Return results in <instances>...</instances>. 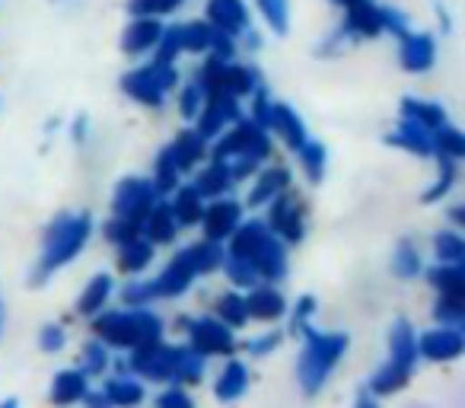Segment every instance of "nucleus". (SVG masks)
<instances>
[{
	"label": "nucleus",
	"instance_id": "f257e3e1",
	"mask_svg": "<svg viewBox=\"0 0 465 408\" xmlns=\"http://www.w3.org/2000/svg\"><path fill=\"white\" fill-rule=\"evenodd\" d=\"M300 332L306 335V348H303V354H300L297 373H300L303 393L312 395L322 389L325 376H329L331 367L341 361L344 348H348V335H322V332L310 329V325H303Z\"/></svg>",
	"mask_w": 465,
	"mask_h": 408
},
{
	"label": "nucleus",
	"instance_id": "f03ea898",
	"mask_svg": "<svg viewBox=\"0 0 465 408\" xmlns=\"http://www.w3.org/2000/svg\"><path fill=\"white\" fill-rule=\"evenodd\" d=\"M86 240H90V217L61 214L45 234V249H42V265H39V274H35V284H42L48 274L58 272L61 265H67V262L84 249Z\"/></svg>",
	"mask_w": 465,
	"mask_h": 408
},
{
	"label": "nucleus",
	"instance_id": "7ed1b4c3",
	"mask_svg": "<svg viewBox=\"0 0 465 408\" xmlns=\"http://www.w3.org/2000/svg\"><path fill=\"white\" fill-rule=\"evenodd\" d=\"M268 154H272V144H268L265 131L255 122H236V128L217 144L213 160H223L232 173V182H236L240 175L252 173L255 163L265 160Z\"/></svg>",
	"mask_w": 465,
	"mask_h": 408
},
{
	"label": "nucleus",
	"instance_id": "20e7f679",
	"mask_svg": "<svg viewBox=\"0 0 465 408\" xmlns=\"http://www.w3.org/2000/svg\"><path fill=\"white\" fill-rule=\"evenodd\" d=\"M163 323L150 310L137 306L131 313H109L96 319V335L115 348H141V344L160 342Z\"/></svg>",
	"mask_w": 465,
	"mask_h": 408
},
{
	"label": "nucleus",
	"instance_id": "39448f33",
	"mask_svg": "<svg viewBox=\"0 0 465 408\" xmlns=\"http://www.w3.org/2000/svg\"><path fill=\"white\" fill-rule=\"evenodd\" d=\"M131 370L147 376V380H173L175 376V348L160 344V342L141 344V348H134V354H131Z\"/></svg>",
	"mask_w": 465,
	"mask_h": 408
},
{
	"label": "nucleus",
	"instance_id": "423d86ee",
	"mask_svg": "<svg viewBox=\"0 0 465 408\" xmlns=\"http://www.w3.org/2000/svg\"><path fill=\"white\" fill-rule=\"evenodd\" d=\"M156 204V188L143 179H124L115 188V214L131 217V221H143L150 208Z\"/></svg>",
	"mask_w": 465,
	"mask_h": 408
},
{
	"label": "nucleus",
	"instance_id": "0eeeda50",
	"mask_svg": "<svg viewBox=\"0 0 465 408\" xmlns=\"http://www.w3.org/2000/svg\"><path fill=\"white\" fill-rule=\"evenodd\" d=\"M188 332H192V348L201 351V354H230L232 351V332L226 323H217V319H192Z\"/></svg>",
	"mask_w": 465,
	"mask_h": 408
},
{
	"label": "nucleus",
	"instance_id": "6e6552de",
	"mask_svg": "<svg viewBox=\"0 0 465 408\" xmlns=\"http://www.w3.org/2000/svg\"><path fill=\"white\" fill-rule=\"evenodd\" d=\"M194 265L192 259H188V249H182V253H175V259L166 265V272L160 274L156 281H150V287H153V297H175V294L188 291V284L194 281Z\"/></svg>",
	"mask_w": 465,
	"mask_h": 408
},
{
	"label": "nucleus",
	"instance_id": "1a4fd4ad",
	"mask_svg": "<svg viewBox=\"0 0 465 408\" xmlns=\"http://www.w3.org/2000/svg\"><path fill=\"white\" fill-rule=\"evenodd\" d=\"M462 348H465V338H462V332H459L456 325L433 329L418 342V351L424 357H430V361H452V357L462 354Z\"/></svg>",
	"mask_w": 465,
	"mask_h": 408
},
{
	"label": "nucleus",
	"instance_id": "9d476101",
	"mask_svg": "<svg viewBox=\"0 0 465 408\" xmlns=\"http://www.w3.org/2000/svg\"><path fill=\"white\" fill-rule=\"evenodd\" d=\"M272 230L287 243H297L303 236V211L293 198H284V194H274L272 204Z\"/></svg>",
	"mask_w": 465,
	"mask_h": 408
},
{
	"label": "nucleus",
	"instance_id": "9b49d317",
	"mask_svg": "<svg viewBox=\"0 0 465 408\" xmlns=\"http://www.w3.org/2000/svg\"><path fill=\"white\" fill-rule=\"evenodd\" d=\"M249 262H252V268L259 272V278H265V281H278V278H284V272H287L284 246H281V240L274 234H268L265 240L259 243V249H255Z\"/></svg>",
	"mask_w": 465,
	"mask_h": 408
},
{
	"label": "nucleus",
	"instance_id": "f8f14e48",
	"mask_svg": "<svg viewBox=\"0 0 465 408\" xmlns=\"http://www.w3.org/2000/svg\"><path fill=\"white\" fill-rule=\"evenodd\" d=\"M207 20L211 26L223 29V33H246L249 29V10L242 0H211L207 4Z\"/></svg>",
	"mask_w": 465,
	"mask_h": 408
},
{
	"label": "nucleus",
	"instance_id": "ddd939ff",
	"mask_svg": "<svg viewBox=\"0 0 465 408\" xmlns=\"http://www.w3.org/2000/svg\"><path fill=\"white\" fill-rule=\"evenodd\" d=\"M201 221H204L207 240H223L232 230L240 227V204L236 201H217L207 211H201Z\"/></svg>",
	"mask_w": 465,
	"mask_h": 408
},
{
	"label": "nucleus",
	"instance_id": "4468645a",
	"mask_svg": "<svg viewBox=\"0 0 465 408\" xmlns=\"http://www.w3.org/2000/svg\"><path fill=\"white\" fill-rule=\"evenodd\" d=\"M122 90L128 93V96H134L137 103L143 105H163V86L156 84L153 71L150 67H141V71H131L122 77Z\"/></svg>",
	"mask_w": 465,
	"mask_h": 408
},
{
	"label": "nucleus",
	"instance_id": "2eb2a0df",
	"mask_svg": "<svg viewBox=\"0 0 465 408\" xmlns=\"http://www.w3.org/2000/svg\"><path fill=\"white\" fill-rule=\"evenodd\" d=\"M344 29L351 35H380L382 23H380V7L373 0H357V4H348V20H344Z\"/></svg>",
	"mask_w": 465,
	"mask_h": 408
},
{
	"label": "nucleus",
	"instance_id": "dca6fc26",
	"mask_svg": "<svg viewBox=\"0 0 465 408\" xmlns=\"http://www.w3.org/2000/svg\"><path fill=\"white\" fill-rule=\"evenodd\" d=\"M433 65V39L424 33L418 35H401V67L405 71H427Z\"/></svg>",
	"mask_w": 465,
	"mask_h": 408
},
{
	"label": "nucleus",
	"instance_id": "f3484780",
	"mask_svg": "<svg viewBox=\"0 0 465 408\" xmlns=\"http://www.w3.org/2000/svg\"><path fill=\"white\" fill-rule=\"evenodd\" d=\"M160 35H163L160 20H153V16H143V20L131 23L128 33L122 35V48L128 55H141V52H147V48H153Z\"/></svg>",
	"mask_w": 465,
	"mask_h": 408
},
{
	"label": "nucleus",
	"instance_id": "a211bd4d",
	"mask_svg": "<svg viewBox=\"0 0 465 408\" xmlns=\"http://www.w3.org/2000/svg\"><path fill=\"white\" fill-rule=\"evenodd\" d=\"M389 144H399V147L411 150V154H418V156H430L433 154V137H430V131H427L424 124L411 122V118H401L399 131H395V134L389 137Z\"/></svg>",
	"mask_w": 465,
	"mask_h": 408
},
{
	"label": "nucleus",
	"instance_id": "6ab92c4d",
	"mask_svg": "<svg viewBox=\"0 0 465 408\" xmlns=\"http://www.w3.org/2000/svg\"><path fill=\"white\" fill-rule=\"evenodd\" d=\"M389 351H392L389 361L401 363V367H408V370L414 367V357H418V338H414V329L405 323V319H399V323L392 325V332H389Z\"/></svg>",
	"mask_w": 465,
	"mask_h": 408
},
{
	"label": "nucleus",
	"instance_id": "aec40b11",
	"mask_svg": "<svg viewBox=\"0 0 465 408\" xmlns=\"http://www.w3.org/2000/svg\"><path fill=\"white\" fill-rule=\"evenodd\" d=\"M272 128L278 131V134L284 137L287 147H293V150L306 141L303 122H300V115L291 109V105H272Z\"/></svg>",
	"mask_w": 465,
	"mask_h": 408
},
{
	"label": "nucleus",
	"instance_id": "412c9836",
	"mask_svg": "<svg viewBox=\"0 0 465 408\" xmlns=\"http://www.w3.org/2000/svg\"><path fill=\"white\" fill-rule=\"evenodd\" d=\"M272 234V227H265L262 221H249L242 227L232 230V246H230V255H240V259H252V253L259 249V243Z\"/></svg>",
	"mask_w": 465,
	"mask_h": 408
},
{
	"label": "nucleus",
	"instance_id": "4be33fe9",
	"mask_svg": "<svg viewBox=\"0 0 465 408\" xmlns=\"http://www.w3.org/2000/svg\"><path fill=\"white\" fill-rule=\"evenodd\" d=\"M143 230H147L150 243H169L175 236V217L169 204H153V208L143 214Z\"/></svg>",
	"mask_w": 465,
	"mask_h": 408
},
{
	"label": "nucleus",
	"instance_id": "5701e85b",
	"mask_svg": "<svg viewBox=\"0 0 465 408\" xmlns=\"http://www.w3.org/2000/svg\"><path fill=\"white\" fill-rule=\"evenodd\" d=\"M246 310H249V316H255V319H278V316H284L287 300L281 297L274 287H259V291L246 300Z\"/></svg>",
	"mask_w": 465,
	"mask_h": 408
},
{
	"label": "nucleus",
	"instance_id": "b1692460",
	"mask_svg": "<svg viewBox=\"0 0 465 408\" xmlns=\"http://www.w3.org/2000/svg\"><path fill=\"white\" fill-rule=\"evenodd\" d=\"M169 154H173L179 173H182V169H192L194 163L204 156V137H201L198 131H182V134L175 137L173 147H169Z\"/></svg>",
	"mask_w": 465,
	"mask_h": 408
},
{
	"label": "nucleus",
	"instance_id": "393cba45",
	"mask_svg": "<svg viewBox=\"0 0 465 408\" xmlns=\"http://www.w3.org/2000/svg\"><path fill=\"white\" fill-rule=\"evenodd\" d=\"M246 383H249L246 363L230 361L223 367V373H220V380H217V386H213V393H217V399L232 402V399H240V395L246 393Z\"/></svg>",
	"mask_w": 465,
	"mask_h": 408
},
{
	"label": "nucleus",
	"instance_id": "a878e982",
	"mask_svg": "<svg viewBox=\"0 0 465 408\" xmlns=\"http://www.w3.org/2000/svg\"><path fill=\"white\" fill-rule=\"evenodd\" d=\"M201 198H204V194H201L194 185L179 188V194H175V201H173V204H169V208H173L175 224H198V221H201V211H204V204H201Z\"/></svg>",
	"mask_w": 465,
	"mask_h": 408
},
{
	"label": "nucleus",
	"instance_id": "bb28decb",
	"mask_svg": "<svg viewBox=\"0 0 465 408\" xmlns=\"http://www.w3.org/2000/svg\"><path fill=\"white\" fill-rule=\"evenodd\" d=\"M52 399L54 402H77V399H86V373H84V370H64V373L54 376Z\"/></svg>",
	"mask_w": 465,
	"mask_h": 408
},
{
	"label": "nucleus",
	"instance_id": "cd10ccee",
	"mask_svg": "<svg viewBox=\"0 0 465 408\" xmlns=\"http://www.w3.org/2000/svg\"><path fill=\"white\" fill-rule=\"evenodd\" d=\"M291 185V173L287 169H268V173L259 175L252 194H249V204H262V201H272L274 194H281Z\"/></svg>",
	"mask_w": 465,
	"mask_h": 408
},
{
	"label": "nucleus",
	"instance_id": "c85d7f7f",
	"mask_svg": "<svg viewBox=\"0 0 465 408\" xmlns=\"http://www.w3.org/2000/svg\"><path fill=\"white\" fill-rule=\"evenodd\" d=\"M401 115L411 118V122H418V124H424L427 131H437L440 124L446 122V112L440 109V105L420 103V99H405V103H401Z\"/></svg>",
	"mask_w": 465,
	"mask_h": 408
},
{
	"label": "nucleus",
	"instance_id": "c756f323",
	"mask_svg": "<svg viewBox=\"0 0 465 408\" xmlns=\"http://www.w3.org/2000/svg\"><path fill=\"white\" fill-rule=\"evenodd\" d=\"M427 281H430L433 287H440V294H459V297H465L462 265L446 262V265H440V268H430V272H427Z\"/></svg>",
	"mask_w": 465,
	"mask_h": 408
},
{
	"label": "nucleus",
	"instance_id": "7c9ffc66",
	"mask_svg": "<svg viewBox=\"0 0 465 408\" xmlns=\"http://www.w3.org/2000/svg\"><path fill=\"white\" fill-rule=\"evenodd\" d=\"M230 185H232V173H230V166H226L223 160H213L211 166L198 175V182H194V188H198L201 194H220V192H226Z\"/></svg>",
	"mask_w": 465,
	"mask_h": 408
},
{
	"label": "nucleus",
	"instance_id": "2f4dec72",
	"mask_svg": "<svg viewBox=\"0 0 465 408\" xmlns=\"http://www.w3.org/2000/svg\"><path fill=\"white\" fill-rule=\"evenodd\" d=\"M109 294H112V278H109V274H96V278L90 281V287H86V291L80 294L77 310L84 313V316H93V313H96L99 306H105Z\"/></svg>",
	"mask_w": 465,
	"mask_h": 408
},
{
	"label": "nucleus",
	"instance_id": "473e14b6",
	"mask_svg": "<svg viewBox=\"0 0 465 408\" xmlns=\"http://www.w3.org/2000/svg\"><path fill=\"white\" fill-rule=\"evenodd\" d=\"M408 376H411V370L401 367V363L389 361L382 370H376L373 380H370V389H373L376 395H386V393H395V389H401L408 383Z\"/></svg>",
	"mask_w": 465,
	"mask_h": 408
},
{
	"label": "nucleus",
	"instance_id": "72a5a7b5",
	"mask_svg": "<svg viewBox=\"0 0 465 408\" xmlns=\"http://www.w3.org/2000/svg\"><path fill=\"white\" fill-rule=\"evenodd\" d=\"M150 259H153V243H143V240H128V243H122V268L124 272H131V274H137V272H143V268L150 265Z\"/></svg>",
	"mask_w": 465,
	"mask_h": 408
},
{
	"label": "nucleus",
	"instance_id": "f704fd0d",
	"mask_svg": "<svg viewBox=\"0 0 465 408\" xmlns=\"http://www.w3.org/2000/svg\"><path fill=\"white\" fill-rule=\"evenodd\" d=\"M105 399L115 402V405H134V402L143 399V386L137 380H128V376H115V380L105 383Z\"/></svg>",
	"mask_w": 465,
	"mask_h": 408
},
{
	"label": "nucleus",
	"instance_id": "c9c22d12",
	"mask_svg": "<svg viewBox=\"0 0 465 408\" xmlns=\"http://www.w3.org/2000/svg\"><path fill=\"white\" fill-rule=\"evenodd\" d=\"M188 259H192L194 272H213V268L223 265V249L217 246V240H204L198 246L188 249Z\"/></svg>",
	"mask_w": 465,
	"mask_h": 408
},
{
	"label": "nucleus",
	"instance_id": "e433bc0d",
	"mask_svg": "<svg viewBox=\"0 0 465 408\" xmlns=\"http://www.w3.org/2000/svg\"><path fill=\"white\" fill-rule=\"evenodd\" d=\"M201 370H204V354L194 348H175V376L173 380H201Z\"/></svg>",
	"mask_w": 465,
	"mask_h": 408
},
{
	"label": "nucleus",
	"instance_id": "4c0bfd02",
	"mask_svg": "<svg viewBox=\"0 0 465 408\" xmlns=\"http://www.w3.org/2000/svg\"><path fill=\"white\" fill-rule=\"evenodd\" d=\"M175 35H179L182 52H204L207 39H211V26H204V23H185V26H175Z\"/></svg>",
	"mask_w": 465,
	"mask_h": 408
},
{
	"label": "nucleus",
	"instance_id": "58836bf2",
	"mask_svg": "<svg viewBox=\"0 0 465 408\" xmlns=\"http://www.w3.org/2000/svg\"><path fill=\"white\" fill-rule=\"evenodd\" d=\"M255 84H259V74H255L252 67L226 65V90H230L232 96H246V93L255 90Z\"/></svg>",
	"mask_w": 465,
	"mask_h": 408
},
{
	"label": "nucleus",
	"instance_id": "ea45409f",
	"mask_svg": "<svg viewBox=\"0 0 465 408\" xmlns=\"http://www.w3.org/2000/svg\"><path fill=\"white\" fill-rule=\"evenodd\" d=\"M433 150H437V154L452 156V160H459V156L465 154V137L459 134L456 128H450V124L443 122L437 128V137H433Z\"/></svg>",
	"mask_w": 465,
	"mask_h": 408
},
{
	"label": "nucleus",
	"instance_id": "a19ab883",
	"mask_svg": "<svg viewBox=\"0 0 465 408\" xmlns=\"http://www.w3.org/2000/svg\"><path fill=\"white\" fill-rule=\"evenodd\" d=\"M297 150H300V160H303L306 173H310V179L312 182L322 179V173H325V147H322V144H319V141H303Z\"/></svg>",
	"mask_w": 465,
	"mask_h": 408
},
{
	"label": "nucleus",
	"instance_id": "79ce46f5",
	"mask_svg": "<svg viewBox=\"0 0 465 408\" xmlns=\"http://www.w3.org/2000/svg\"><path fill=\"white\" fill-rule=\"evenodd\" d=\"M259 10L265 14L268 26L274 29L278 35L287 33L291 26V7H287V0H259Z\"/></svg>",
	"mask_w": 465,
	"mask_h": 408
},
{
	"label": "nucleus",
	"instance_id": "37998d69",
	"mask_svg": "<svg viewBox=\"0 0 465 408\" xmlns=\"http://www.w3.org/2000/svg\"><path fill=\"white\" fill-rule=\"evenodd\" d=\"M433 249H437L440 262H452V265H462V262H465V243L459 240L456 234H450V230L433 240Z\"/></svg>",
	"mask_w": 465,
	"mask_h": 408
},
{
	"label": "nucleus",
	"instance_id": "c03bdc74",
	"mask_svg": "<svg viewBox=\"0 0 465 408\" xmlns=\"http://www.w3.org/2000/svg\"><path fill=\"white\" fill-rule=\"evenodd\" d=\"M392 268L399 278H414V274L420 272L418 249H414L411 243H399V249H395V255H392Z\"/></svg>",
	"mask_w": 465,
	"mask_h": 408
},
{
	"label": "nucleus",
	"instance_id": "a18cd8bd",
	"mask_svg": "<svg viewBox=\"0 0 465 408\" xmlns=\"http://www.w3.org/2000/svg\"><path fill=\"white\" fill-rule=\"evenodd\" d=\"M175 179H179V166H175L173 154H169V147L160 154V160H156V179H153V188L156 192H169V188H175Z\"/></svg>",
	"mask_w": 465,
	"mask_h": 408
},
{
	"label": "nucleus",
	"instance_id": "49530a36",
	"mask_svg": "<svg viewBox=\"0 0 465 408\" xmlns=\"http://www.w3.org/2000/svg\"><path fill=\"white\" fill-rule=\"evenodd\" d=\"M226 262V272H230V278L236 281V284H242V287H255L259 284V272L252 268V262L249 259H240V255H230V259H223Z\"/></svg>",
	"mask_w": 465,
	"mask_h": 408
},
{
	"label": "nucleus",
	"instance_id": "de8ad7c7",
	"mask_svg": "<svg viewBox=\"0 0 465 408\" xmlns=\"http://www.w3.org/2000/svg\"><path fill=\"white\" fill-rule=\"evenodd\" d=\"M452 179H456V166H452V156L440 154V179L433 182V188H427V192H424V201H437V198H443V194L450 192Z\"/></svg>",
	"mask_w": 465,
	"mask_h": 408
},
{
	"label": "nucleus",
	"instance_id": "09e8293b",
	"mask_svg": "<svg viewBox=\"0 0 465 408\" xmlns=\"http://www.w3.org/2000/svg\"><path fill=\"white\" fill-rule=\"evenodd\" d=\"M220 316H223L226 325H242L249 319V310H246V300L236 297V294H226L223 300H220Z\"/></svg>",
	"mask_w": 465,
	"mask_h": 408
},
{
	"label": "nucleus",
	"instance_id": "8fccbe9b",
	"mask_svg": "<svg viewBox=\"0 0 465 408\" xmlns=\"http://www.w3.org/2000/svg\"><path fill=\"white\" fill-rule=\"evenodd\" d=\"M137 234H141V221H131V217H115V221L105 224V236L115 240L118 246L128 243V240H134Z\"/></svg>",
	"mask_w": 465,
	"mask_h": 408
},
{
	"label": "nucleus",
	"instance_id": "3c124183",
	"mask_svg": "<svg viewBox=\"0 0 465 408\" xmlns=\"http://www.w3.org/2000/svg\"><path fill=\"white\" fill-rule=\"evenodd\" d=\"M437 316L443 319V323H462L465 316V297H459V294H443L437 304Z\"/></svg>",
	"mask_w": 465,
	"mask_h": 408
},
{
	"label": "nucleus",
	"instance_id": "603ef678",
	"mask_svg": "<svg viewBox=\"0 0 465 408\" xmlns=\"http://www.w3.org/2000/svg\"><path fill=\"white\" fill-rule=\"evenodd\" d=\"M105 363H109V354H105V348L99 342L86 344L84 351V373H103Z\"/></svg>",
	"mask_w": 465,
	"mask_h": 408
},
{
	"label": "nucleus",
	"instance_id": "864d4df0",
	"mask_svg": "<svg viewBox=\"0 0 465 408\" xmlns=\"http://www.w3.org/2000/svg\"><path fill=\"white\" fill-rule=\"evenodd\" d=\"M182 0H131V10L143 16H156V14H169V10L179 7Z\"/></svg>",
	"mask_w": 465,
	"mask_h": 408
},
{
	"label": "nucleus",
	"instance_id": "5fc2aeb1",
	"mask_svg": "<svg viewBox=\"0 0 465 408\" xmlns=\"http://www.w3.org/2000/svg\"><path fill=\"white\" fill-rule=\"evenodd\" d=\"M156 45H160V52H156V61H166V65H173L175 55L182 52L179 35H175V29H163V35H160V39H156Z\"/></svg>",
	"mask_w": 465,
	"mask_h": 408
},
{
	"label": "nucleus",
	"instance_id": "6e6d98bb",
	"mask_svg": "<svg viewBox=\"0 0 465 408\" xmlns=\"http://www.w3.org/2000/svg\"><path fill=\"white\" fill-rule=\"evenodd\" d=\"M124 304H134V306H143L153 300V287L147 284V281H131L128 287H124Z\"/></svg>",
	"mask_w": 465,
	"mask_h": 408
},
{
	"label": "nucleus",
	"instance_id": "4d7b16f0",
	"mask_svg": "<svg viewBox=\"0 0 465 408\" xmlns=\"http://www.w3.org/2000/svg\"><path fill=\"white\" fill-rule=\"evenodd\" d=\"M207 48H213V58H230L232 55V39L230 33H223V29L211 26V39H207Z\"/></svg>",
	"mask_w": 465,
	"mask_h": 408
},
{
	"label": "nucleus",
	"instance_id": "13d9d810",
	"mask_svg": "<svg viewBox=\"0 0 465 408\" xmlns=\"http://www.w3.org/2000/svg\"><path fill=\"white\" fill-rule=\"evenodd\" d=\"M252 122L259 124L262 131L272 128V99H268L265 90L255 93V118H252Z\"/></svg>",
	"mask_w": 465,
	"mask_h": 408
},
{
	"label": "nucleus",
	"instance_id": "bf43d9fd",
	"mask_svg": "<svg viewBox=\"0 0 465 408\" xmlns=\"http://www.w3.org/2000/svg\"><path fill=\"white\" fill-rule=\"evenodd\" d=\"M380 23H382V29H389V33H395V35H408V20L399 14V10H380Z\"/></svg>",
	"mask_w": 465,
	"mask_h": 408
},
{
	"label": "nucleus",
	"instance_id": "052dcab7",
	"mask_svg": "<svg viewBox=\"0 0 465 408\" xmlns=\"http://www.w3.org/2000/svg\"><path fill=\"white\" fill-rule=\"evenodd\" d=\"M39 342H42V348H45V351H61V348H64V329H61V325H45Z\"/></svg>",
	"mask_w": 465,
	"mask_h": 408
},
{
	"label": "nucleus",
	"instance_id": "680f3d73",
	"mask_svg": "<svg viewBox=\"0 0 465 408\" xmlns=\"http://www.w3.org/2000/svg\"><path fill=\"white\" fill-rule=\"evenodd\" d=\"M198 105H201V86H188V90L182 93V115L194 118L198 115Z\"/></svg>",
	"mask_w": 465,
	"mask_h": 408
},
{
	"label": "nucleus",
	"instance_id": "e2e57ef3",
	"mask_svg": "<svg viewBox=\"0 0 465 408\" xmlns=\"http://www.w3.org/2000/svg\"><path fill=\"white\" fill-rule=\"evenodd\" d=\"M156 402H160L163 408H188V405H192V399H188L182 389H169V393H163Z\"/></svg>",
	"mask_w": 465,
	"mask_h": 408
},
{
	"label": "nucleus",
	"instance_id": "0e129e2a",
	"mask_svg": "<svg viewBox=\"0 0 465 408\" xmlns=\"http://www.w3.org/2000/svg\"><path fill=\"white\" fill-rule=\"evenodd\" d=\"M312 310H316V300H312V297H303V300H300V304H297V313H293V329H303V325H306V316H310V313Z\"/></svg>",
	"mask_w": 465,
	"mask_h": 408
},
{
	"label": "nucleus",
	"instance_id": "69168bd1",
	"mask_svg": "<svg viewBox=\"0 0 465 408\" xmlns=\"http://www.w3.org/2000/svg\"><path fill=\"white\" fill-rule=\"evenodd\" d=\"M274 344H278V335H265V338H255V342H249V351H252V354H268Z\"/></svg>",
	"mask_w": 465,
	"mask_h": 408
},
{
	"label": "nucleus",
	"instance_id": "338daca9",
	"mask_svg": "<svg viewBox=\"0 0 465 408\" xmlns=\"http://www.w3.org/2000/svg\"><path fill=\"white\" fill-rule=\"evenodd\" d=\"M0 329H4V300H0Z\"/></svg>",
	"mask_w": 465,
	"mask_h": 408
},
{
	"label": "nucleus",
	"instance_id": "774afa93",
	"mask_svg": "<svg viewBox=\"0 0 465 408\" xmlns=\"http://www.w3.org/2000/svg\"><path fill=\"white\" fill-rule=\"evenodd\" d=\"M335 4H344V7H348V4H357V0H335Z\"/></svg>",
	"mask_w": 465,
	"mask_h": 408
}]
</instances>
